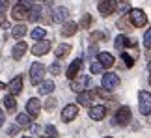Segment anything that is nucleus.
Listing matches in <instances>:
<instances>
[{
    "instance_id": "obj_15",
    "label": "nucleus",
    "mask_w": 151,
    "mask_h": 138,
    "mask_svg": "<svg viewBox=\"0 0 151 138\" xmlns=\"http://www.w3.org/2000/svg\"><path fill=\"white\" fill-rule=\"evenodd\" d=\"M80 67H82V58H77V60H73L71 62V65L67 67V71H65V77L69 80H73V78H77V75L80 71Z\"/></svg>"
},
{
    "instance_id": "obj_33",
    "label": "nucleus",
    "mask_w": 151,
    "mask_h": 138,
    "mask_svg": "<svg viewBox=\"0 0 151 138\" xmlns=\"http://www.w3.org/2000/svg\"><path fill=\"white\" fill-rule=\"evenodd\" d=\"M121 58H123V62H125L127 67H132V65H134V58H132V56H129L125 50H123V54H121Z\"/></svg>"
},
{
    "instance_id": "obj_35",
    "label": "nucleus",
    "mask_w": 151,
    "mask_h": 138,
    "mask_svg": "<svg viewBox=\"0 0 151 138\" xmlns=\"http://www.w3.org/2000/svg\"><path fill=\"white\" fill-rule=\"evenodd\" d=\"M95 93H97V95H101V97H104V99H112V95H110V91H108V90H104V88H99V90H95Z\"/></svg>"
},
{
    "instance_id": "obj_9",
    "label": "nucleus",
    "mask_w": 151,
    "mask_h": 138,
    "mask_svg": "<svg viewBox=\"0 0 151 138\" xmlns=\"http://www.w3.org/2000/svg\"><path fill=\"white\" fill-rule=\"evenodd\" d=\"M91 84V80L90 77H80V78H73V82H71V90L73 91H77V93H80V91H86L88 90V86Z\"/></svg>"
},
{
    "instance_id": "obj_11",
    "label": "nucleus",
    "mask_w": 151,
    "mask_h": 138,
    "mask_svg": "<svg viewBox=\"0 0 151 138\" xmlns=\"http://www.w3.org/2000/svg\"><path fill=\"white\" fill-rule=\"evenodd\" d=\"M39 112H41V103H39V99H36V97H32V99H28L26 103V114L30 118H37Z\"/></svg>"
},
{
    "instance_id": "obj_16",
    "label": "nucleus",
    "mask_w": 151,
    "mask_h": 138,
    "mask_svg": "<svg viewBox=\"0 0 151 138\" xmlns=\"http://www.w3.org/2000/svg\"><path fill=\"white\" fill-rule=\"evenodd\" d=\"M67 17H69V9L63 8V6H60V8H56L52 11V21L54 22H65Z\"/></svg>"
},
{
    "instance_id": "obj_31",
    "label": "nucleus",
    "mask_w": 151,
    "mask_h": 138,
    "mask_svg": "<svg viewBox=\"0 0 151 138\" xmlns=\"http://www.w3.org/2000/svg\"><path fill=\"white\" fill-rule=\"evenodd\" d=\"M103 65H101V62H93V64L90 65V71L93 73V75H99V73H103Z\"/></svg>"
},
{
    "instance_id": "obj_42",
    "label": "nucleus",
    "mask_w": 151,
    "mask_h": 138,
    "mask_svg": "<svg viewBox=\"0 0 151 138\" xmlns=\"http://www.w3.org/2000/svg\"><path fill=\"white\" fill-rule=\"evenodd\" d=\"M4 121H6V114H4V110L0 108V127L4 125Z\"/></svg>"
},
{
    "instance_id": "obj_41",
    "label": "nucleus",
    "mask_w": 151,
    "mask_h": 138,
    "mask_svg": "<svg viewBox=\"0 0 151 138\" xmlns=\"http://www.w3.org/2000/svg\"><path fill=\"white\" fill-rule=\"evenodd\" d=\"M0 26H2V28H8L9 26V22H8V19H6L4 15H0Z\"/></svg>"
},
{
    "instance_id": "obj_18",
    "label": "nucleus",
    "mask_w": 151,
    "mask_h": 138,
    "mask_svg": "<svg viewBox=\"0 0 151 138\" xmlns=\"http://www.w3.org/2000/svg\"><path fill=\"white\" fill-rule=\"evenodd\" d=\"M77 30H78V24L75 21H67L65 24L62 26V36L63 37H71V36H75L77 34Z\"/></svg>"
},
{
    "instance_id": "obj_21",
    "label": "nucleus",
    "mask_w": 151,
    "mask_h": 138,
    "mask_svg": "<svg viewBox=\"0 0 151 138\" xmlns=\"http://www.w3.org/2000/svg\"><path fill=\"white\" fill-rule=\"evenodd\" d=\"M97 58H99L101 65L104 69H110V67L114 65V56L110 54V52H99V54H97Z\"/></svg>"
},
{
    "instance_id": "obj_47",
    "label": "nucleus",
    "mask_w": 151,
    "mask_h": 138,
    "mask_svg": "<svg viewBox=\"0 0 151 138\" xmlns=\"http://www.w3.org/2000/svg\"><path fill=\"white\" fill-rule=\"evenodd\" d=\"M22 138H30V136H22Z\"/></svg>"
},
{
    "instance_id": "obj_49",
    "label": "nucleus",
    "mask_w": 151,
    "mask_h": 138,
    "mask_svg": "<svg viewBox=\"0 0 151 138\" xmlns=\"http://www.w3.org/2000/svg\"><path fill=\"white\" fill-rule=\"evenodd\" d=\"M47 138H54V136H47Z\"/></svg>"
},
{
    "instance_id": "obj_24",
    "label": "nucleus",
    "mask_w": 151,
    "mask_h": 138,
    "mask_svg": "<svg viewBox=\"0 0 151 138\" xmlns=\"http://www.w3.org/2000/svg\"><path fill=\"white\" fill-rule=\"evenodd\" d=\"M41 13H43L41 6H32L30 13H28V21H30V22H37L39 19H41Z\"/></svg>"
},
{
    "instance_id": "obj_37",
    "label": "nucleus",
    "mask_w": 151,
    "mask_h": 138,
    "mask_svg": "<svg viewBox=\"0 0 151 138\" xmlns=\"http://www.w3.org/2000/svg\"><path fill=\"white\" fill-rule=\"evenodd\" d=\"M6 9H9V0H0V15H4Z\"/></svg>"
},
{
    "instance_id": "obj_25",
    "label": "nucleus",
    "mask_w": 151,
    "mask_h": 138,
    "mask_svg": "<svg viewBox=\"0 0 151 138\" xmlns=\"http://www.w3.org/2000/svg\"><path fill=\"white\" fill-rule=\"evenodd\" d=\"M28 32L26 24H15L13 28H11V36H13L15 39H22L24 37V34Z\"/></svg>"
},
{
    "instance_id": "obj_4",
    "label": "nucleus",
    "mask_w": 151,
    "mask_h": 138,
    "mask_svg": "<svg viewBox=\"0 0 151 138\" xmlns=\"http://www.w3.org/2000/svg\"><path fill=\"white\" fill-rule=\"evenodd\" d=\"M45 65L43 64H39V62H36V64H32V67H30V80H32V84L34 86H39L43 82V77H45Z\"/></svg>"
},
{
    "instance_id": "obj_27",
    "label": "nucleus",
    "mask_w": 151,
    "mask_h": 138,
    "mask_svg": "<svg viewBox=\"0 0 151 138\" xmlns=\"http://www.w3.org/2000/svg\"><path fill=\"white\" fill-rule=\"evenodd\" d=\"M30 36H32L34 41H41V39H45V36H47V30H45V28H34Z\"/></svg>"
},
{
    "instance_id": "obj_40",
    "label": "nucleus",
    "mask_w": 151,
    "mask_h": 138,
    "mask_svg": "<svg viewBox=\"0 0 151 138\" xmlns=\"http://www.w3.org/2000/svg\"><path fill=\"white\" fill-rule=\"evenodd\" d=\"M17 133H19V125H11V127L8 129V134L9 136H15Z\"/></svg>"
},
{
    "instance_id": "obj_17",
    "label": "nucleus",
    "mask_w": 151,
    "mask_h": 138,
    "mask_svg": "<svg viewBox=\"0 0 151 138\" xmlns=\"http://www.w3.org/2000/svg\"><path fill=\"white\" fill-rule=\"evenodd\" d=\"M26 50H28L26 41H19V43H15L13 50H11V54H13V60H21L22 56L26 54Z\"/></svg>"
},
{
    "instance_id": "obj_36",
    "label": "nucleus",
    "mask_w": 151,
    "mask_h": 138,
    "mask_svg": "<svg viewBox=\"0 0 151 138\" xmlns=\"http://www.w3.org/2000/svg\"><path fill=\"white\" fill-rule=\"evenodd\" d=\"M54 106H56V99L54 97H50V99H47V103H45V108L50 112V110H54Z\"/></svg>"
},
{
    "instance_id": "obj_43",
    "label": "nucleus",
    "mask_w": 151,
    "mask_h": 138,
    "mask_svg": "<svg viewBox=\"0 0 151 138\" xmlns=\"http://www.w3.org/2000/svg\"><path fill=\"white\" fill-rule=\"evenodd\" d=\"M2 88H6V84H4V82H0V90H2Z\"/></svg>"
},
{
    "instance_id": "obj_23",
    "label": "nucleus",
    "mask_w": 151,
    "mask_h": 138,
    "mask_svg": "<svg viewBox=\"0 0 151 138\" xmlns=\"http://www.w3.org/2000/svg\"><path fill=\"white\" fill-rule=\"evenodd\" d=\"M4 106H6V110L8 112H15V108H17V101H15V95H11V93H8V95H4Z\"/></svg>"
},
{
    "instance_id": "obj_12",
    "label": "nucleus",
    "mask_w": 151,
    "mask_h": 138,
    "mask_svg": "<svg viewBox=\"0 0 151 138\" xmlns=\"http://www.w3.org/2000/svg\"><path fill=\"white\" fill-rule=\"evenodd\" d=\"M95 97H97V93H95V91H88V90H86V91H80V93H78V97H77V103H78L80 106H93L91 103H93V99H95Z\"/></svg>"
},
{
    "instance_id": "obj_22",
    "label": "nucleus",
    "mask_w": 151,
    "mask_h": 138,
    "mask_svg": "<svg viewBox=\"0 0 151 138\" xmlns=\"http://www.w3.org/2000/svg\"><path fill=\"white\" fill-rule=\"evenodd\" d=\"M17 125L21 129H30L32 127V118L28 114H17Z\"/></svg>"
},
{
    "instance_id": "obj_28",
    "label": "nucleus",
    "mask_w": 151,
    "mask_h": 138,
    "mask_svg": "<svg viewBox=\"0 0 151 138\" xmlns=\"http://www.w3.org/2000/svg\"><path fill=\"white\" fill-rule=\"evenodd\" d=\"M131 2L129 0H119L118 2V11H121V13H127V11H131Z\"/></svg>"
},
{
    "instance_id": "obj_2",
    "label": "nucleus",
    "mask_w": 151,
    "mask_h": 138,
    "mask_svg": "<svg viewBox=\"0 0 151 138\" xmlns=\"http://www.w3.org/2000/svg\"><path fill=\"white\" fill-rule=\"evenodd\" d=\"M131 119H132L131 108L129 106H119L118 112H116V116H114V123L119 125V127H125V125L131 123Z\"/></svg>"
},
{
    "instance_id": "obj_44",
    "label": "nucleus",
    "mask_w": 151,
    "mask_h": 138,
    "mask_svg": "<svg viewBox=\"0 0 151 138\" xmlns=\"http://www.w3.org/2000/svg\"><path fill=\"white\" fill-rule=\"evenodd\" d=\"M149 84H151V67H149Z\"/></svg>"
},
{
    "instance_id": "obj_1",
    "label": "nucleus",
    "mask_w": 151,
    "mask_h": 138,
    "mask_svg": "<svg viewBox=\"0 0 151 138\" xmlns=\"http://www.w3.org/2000/svg\"><path fill=\"white\" fill-rule=\"evenodd\" d=\"M32 6H34V0H21V2L15 4V8L11 9V17H13L17 22L28 19V13H30Z\"/></svg>"
},
{
    "instance_id": "obj_14",
    "label": "nucleus",
    "mask_w": 151,
    "mask_h": 138,
    "mask_svg": "<svg viewBox=\"0 0 151 138\" xmlns=\"http://www.w3.org/2000/svg\"><path fill=\"white\" fill-rule=\"evenodd\" d=\"M22 91V77L19 75V77H13L9 80V84H8V93L11 95H19Z\"/></svg>"
},
{
    "instance_id": "obj_48",
    "label": "nucleus",
    "mask_w": 151,
    "mask_h": 138,
    "mask_svg": "<svg viewBox=\"0 0 151 138\" xmlns=\"http://www.w3.org/2000/svg\"><path fill=\"white\" fill-rule=\"evenodd\" d=\"M149 67H151V60H149Z\"/></svg>"
},
{
    "instance_id": "obj_5",
    "label": "nucleus",
    "mask_w": 151,
    "mask_h": 138,
    "mask_svg": "<svg viewBox=\"0 0 151 138\" xmlns=\"http://www.w3.org/2000/svg\"><path fill=\"white\" fill-rule=\"evenodd\" d=\"M138 108H140V114H144V116L151 114V93L149 91H140L138 93Z\"/></svg>"
},
{
    "instance_id": "obj_46",
    "label": "nucleus",
    "mask_w": 151,
    "mask_h": 138,
    "mask_svg": "<svg viewBox=\"0 0 151 138\" xmlns=\"http://www.w3.org/2000/svg\"><path fill=\"white\" fill-rule=\"evenodd\" d=\"M36 2H43V0H36Z\"/></svg>"
},
{
    "instance_id": "obj_39",
    "label": "nucleus",
    "mask_w": 151,
    "mask_h": 138,
    "mask_svg": "<svg viewBox=\"0 0 151 138\" xmlns=\"http://www.w3.org/2000/svg\"><path fill=\"white\" fill-rule=\"evenodd\" d=\"M45 133H47V136H54V138H56V127H52V125H49V127L45 129Z\"/></svg>"
},
{
    "instance_id": "obj_6",
    "label": "nucleus",
    "mask_w": 151,
    "mask_h": 138,
    "mask_svg": "<svg viewBox=\"0 0 151 138\" xmlns=\"http://www.w3.org/2000/svg\"><path fill=\"white\" fill-rule=\"evenodd\" d=\"M119 84H121V80H119V77H118L116 73H104V75H103L101 88L108 90V91H112V90H116V88H118Z\"/></svg>"
},
{
    "instance_id": "obj_13",
    "label": "nucleus",
    "mask_w": 151,
    "mask_h": 138,
    "mask_svg": "<svg viewBox=\"0 0 151 138\" xmlns=\"http://www.w3.org/2000/svg\"><path fill=\"white\" fill-rule=\"evenodd\" d=\"M104 116H106V106L104 105L90 106V118L93 119V121H101V119H104Z\"/></svg>"
},
{
    "instance_id": "obj_26",
    "label": "nucleus",
    "mask_w": 151,
    "mask_h": 138,
    "mask_svg": "<svg viewBox=\"0 0 151 138\" xmlns=\"http://www.w3.org/2000/svg\"><path fill=\"white\" fill-rule=\"evenodd\" d=\"M69 52H71V45H67V43H62L56 47V58H65Z\"/></svg>"
},
{
    "instance_id": "obj_3",
    "label": "nucleus",
    "mask_w": 151,
    "mask_h": 138,
    "mask_svg": "<svg viewBox=\"0 0 151 138\" xmlns=\"http://www.w3.org/2000/svg\"><path fill=\"white\" fill-rule=\"evenodd\" d=\"M129 21H131L132 26L142 28V26L147 24V15H146V11H144V9L134 8V9H131V13H129Z\"/></svg>"
},
{
    "instance_id": "obj_38",
    "label": "nucleus",
    "mask_w": 151,
    "mask_h": 138,
    "mask_svg": "<svg viewBox=\"0 0 151 138\" xmlns=\"http://www.w3.org/2000/svg\"><path fill=\"white\" fill-rule=\"evenodd\" d=\"M50 73H52V75H60V73H62V67H60V64H58V62H54V64L50 65Z\"/></svg>"
},
{
    "instance_id": "obj_32",
    "label": "nucleus",
    "mask_w": 151,
    "mask_h": 138,
    "mask_svg": "<svg viewBox=\"0 0 151 138\" xmlns=\"http://www.w3.org/2000/svg\"><path fill=\"white\" fill-rule=\"evenodd\" d=\"M104 37H106V36H104V32H91V36H90V39H91V41H104Z\"/></svg>"
},
{
    "instance_id": "obj_50",
    "label": "nucleus",
    "mask_w": 151,
    "mask_h": 138,
    "mask_svg": "<svg viewBox=\"0 0 151 138\" xmlns=\"http://www.w3.org/2000/svg\"><path fill=\"white\" fill-rule=\"evenodd\" d=\"M106 138H110V136H106Z\"/></svg>"
},
{
    "instance_id": "obj_20",
    "label": "nucleus",
    "mask_w": 151,
    "mask_h": 138,
    "mask_svg": "<svg viewBox=\"0 0 151 138\" xmlns=\"http://www.w3.org/2000/svg\"><path fill=\"white\" fill-rule=\"evenodd\" d=\"M54 88H56V84L52 82V80H43V82L37 86V91H39L41 95H49V93H52V91H54Z\"/></svg>"
},
{
    "instance_id": "obj_29",
    "label": "nucleus",
    "mask_w": 151,
    "mask_h": 138,
    "mask_svg": "<svg viewBox=\"0 0 151 138\" xmlns=\"http://www.w3.org/2000/svg\"><path fill=\"white\" fill-rule=\"evenodd\" d=\"M90 26H91V15L86 13V15H82V19H80V28L86 30V28H90Z\"/></svg>"
},
{
    "instance_id": "obj_10",
    "label": "nucleus",
    "mask_w": 151,
    "mask_h": 138,
    "mask_svg": "<svg viewBox=\"0 0 151 138\" xmlns=\"http://www.w3.org/2000/svg\"><path fill=\"white\" fill-rule=\"evenodd\" d=\"M50 41L49 39H41V41H36L34 43V47H32V54H36V56H43V54H47L49 50H50Z\"/></svg>"
},
{
    "instance_id": "obj_7",
    "label": "nucleus",
    "mask_w": 151,
    "mask_h": 138,
    "mask_svg": "<svg viewBox=\"0 0 151 138\" xmlns=\"http://www.w3.org/2000/svg\"><path fill=\"white\" fill-rule=\"evenodd\" d=\"M114 11H118V2L116 0H101L99 2V13L103 17H110Z\"/></svg>"
},
{
    "instance_id": "obj_45",
    "label": "nucleus",
    "mask_w": 151,
    "mask_h": 138,
    "mask_svg": "<svg viewBox=\"0 0 151 138\" xmlns=\"http://www.w3.org/2000/svg\"><path fill=\"white\" fill-rule=\"evenodd\" d=\"M147 121H149V123H151V114H149V116H147Z\"/></svg>"
},
{
    "instance_id": "obj_34",
    "label": "nucleus",
    "mask_w": 151,
    "mask_h": 138,
    "mask_svg": "<svg viewBox=\"0 0 151 138\" xmlns=\"http://www.w3.org/2000/svg\"><path fill=\"white\" fill-rule=\"evenodd\" d=\"M127 22H129V19H127V17H121V19L118 21V28H121V30H129V24H127Z\"/></svg>"
},
{
    "instance_id": "obj_19",
    "label": "nucleus",
    "mask_w": 151,
    "mask_h": 138,
    "mask_svg": "<svg viewBox=\"0 0 151 138\" xmlns=\"http://www.w3.org/2000/svg\"><path fill=\"white\" fill-rule=\"evenodd\" d=\"M114 45H116V49H118V50H121V52H123V50H125L127 47L134 45V41H132V39H129L127 36H123V34H121V36H118V37H116Z\"/></svg>"
},
{
    "instance_id": "obj_30",
    "label": "nucleus",
    "mask_w": 151,
    "mask_h": 138,
    "mask_svg": "<svg viewBox=\"0 0 151 138\" xmlns=\"http://www.w3.org/2000/svg\"><path fill=\"white\" fill-rule=\"evenodd\" d=\"M144 47L151 50V26L146 30V34H144Z\"/></svg>"
},
{
    "instance_id": "obj_8",
    "label": "nucleus",
    "mask_w": 151,
    "mask_h": 138,
    "mask_svg": "<svg viewBox=\"0 0 151 138\" xmlns=\"http://www.w3.org/2000/svg\"><path fill=\"white\" fill-rule=\"evenodd\" d=\"M77 114H78V105H65L60 118H62L63 123H69V121H73V119L77 118Z\"/></svg>"
}]
</instances>
